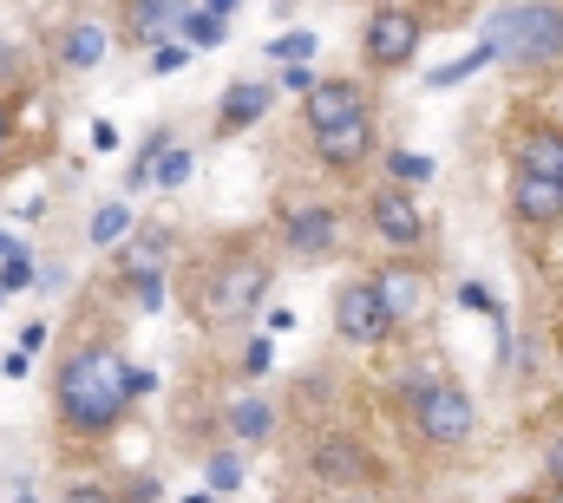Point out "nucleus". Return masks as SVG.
Listing matches in <instances>:
<instances>
[{
	"mask_svg": "<svg viewBox=\"0 0 563 503\" xmlns=\"http://www.w3.org/2000/svg\"><path fill=\"white\" fill-rule=\"evenodd\" d=\"M53 412H59V432H73V438L119 432L132 412V367L119 360V347L86 340L79 354H66L53 373Z\"/></svg>",
	"mask_w": 563,
	"mask_h": 503,
	"instance_id": "nucleus-1",
	"label": "nucleus"
},
{
	"mask_svg": "<svg viewBox=\"0 0 563 503\" xmlns=\"http://www.w3.org/2000/svg\"><path fill=\"white\" fill-rule=\"evenodd\" d=\"M485 46H492V59H505L518 72H558L563 66V0H511V7H498Z\"/></svg>",
	"mask_w": 563,
	"mask_h": 503,
	"instance_id": "nucleus-2",
	"label": "nucleus"
},
{
	"mask_svg": "<svg viewBox=\"0 0 563 503\" xmlns=\"http://www.w3.org/2000/svg\"><path fill=\"white\" fill-rule=\"evenodd\" d=\"M263 294H269V268H263L256 255H223V261L197 281V314H203L210 327H236V321H250V314L263 308Z\"/></svg>",
	"mask_w": 563,
	"mask_h": 503,
	"instance_id": "nucleus-3",
	"label": "nucleus"
},
{
	"mask_svg": "<svg viewBox=\"0 0 563 503\" xmlns=\"http://www.w3.org/2000/svg\"><path fill=\"white\" fill-rule=\"evenodd\" d=\"M420 40H426V13L420 7H407V0H380V7L367 13V26H361V59H367L374 72H407L413 53H420Z\"/></svg>",
	"mask_w": 563,
	"mask_h": 503,
	"instance_id": "nucleus-4",
	"label": "nucleus"
},
{
	"mask_svg": "<svg viewBox=\"0 0 563 503\" xmlns=\"http://www.w3.org/2000/svg\"><path fill=\"white\" fill-rule=\"evenodd\" d=\"M407 412H413V432H420L426 445H439V451L465 445L472 425H478L465 385H452V379H426V385H413V392H407Z\"/></svg>",
	"mask_w": 563,
	"mask_h": 503,
	"instance_id": "nucleus-5",
	"label": "nucleus"
},
{
	"mask_svg": "<svg viewBox=\"0 0 563 503\" xmlns=\"http://www.w3.org/2000/svg\"><path fill=\"white\" fill-rule=\"evenodd\" d=\"M394 327H400V321L387 314V301H380L374 281H347V288H334V334H341V340L374 347V340H387Z\"/></svg>",
	"mask_w": 563,
	"mask_h": 503,
	"instance_id": "nucleus-6",
	"label": "nucleus"
},
{
	"mask_svg": "<svg viewBox=\"0 0 563 503\" xmlns=\"http://www.w3.org/2000/svg\"><path fill=\"white\" fill-rule=\"evenodd\" d=\"M282 249L295 261H321V255L341 249V210L334 203H301L282 216Z\"/></svg>",
	"mask_w": 563,
	"mask_h": 503,
	"instance_id": "nucleus-7",
	"label": "nucleus"
},
{
	"mask_svg": "<svg viewBox=\"0 0 563 503\" xmlns=\"http://www.w3.org/2000/svg\"><path fill=\"white\" fill-rule=\"evenodd\" d=\"M367 223H374V236H380L387 249H420L426 243L420 203H413V190H400V183H387V190L367 197Z\"/></svg>",
	"mask_w": 563,
	"mask_h": 503,
	"instance_id": "nucleus-8",
	"label": "nucleus"
},
{
	"mask_svg": "<svg viewBox=\"0 0 563 503\" xmlns=\"http://www.w3.org/2000/svg\"><path fill=\"white\" fill-rule=\"evenodd\" d=\"M347 119H367V92H361V79H314V86L301 92V125L308 131L347 125Z\"/></svg>",
	"mask_w": 563,
	"mask_h": 503,
	"instance_id": "nucleus-9",
	"label": "nucleus"
},
{
	"mask_svg": "<svg viewBox=\"0 0 563 503\" xmlns=\"http://www.w3.org/2000/svg\"><path fill=\"white\" fill-rule=\"evenodd\" d=\"M511 216H518L525 230H558L563 223V177L511 170Z\"/></svg>",
	"mask_w": 563,
	"mask_h": 503,
	"instance_id": "nucleus-10",
	"label": "nucleus"
},
{
	"mask_svg": "<svg viewBox=\"0 0 563 503\" xmlns=\"http://www.w3.org/2000/svg\"><path fill=\"white\" fill-rule=\"evenodd\" d=\"M184 7H190V0H119V40L139 46V53H151L157 40L177 33V13H184Z\"/></svg>",
	"mask_w": 563,
	"mask_h": 503,
	"instance_id": "nucleus-11",
	"label": "nucleus"
},
{
	"mask_svg": "<svg viewBox=\"0 0 563 503\" xmlns=\"http://www.w3.org/2000/svg\"><path fill=\"white\" fill-rule=\"evenodd\" d=\"M308 471H314L321 484H341V491H354V484H367V478H374V458H367L354 438H314V451H308Z\"/></svg>",
	"mask_w": 563,
	"mask_h": 503,
	"instance_id": "nucleus-12",
	"label": "nucleus"
},
{
	"mask_svg": "<svg viewBox=\"0 0 563 503\" xmlns=\"http://www.w3.org/2000/svg\"><path fill=\"white\" fill-rule=\"evenodd\" d=\"M314 157L341 177H354L367 157H374V119H347V125H328L314 131Z\"/></svg>",
	"mask_w": 563,
	"mask_h": 503,
	"instance_id": "nucleus-13",
	"label": "nucleus"
},
{
	"mask_svg": "<svg viewBox=\"0 0 563 503\" xmlns=\"http://www.w3.org/2000/svg\"><path fill=\"white\" fill-rule=\"evenodd\" d=\"M269 105H276V86H263V79H236V86L223 92V105H217V131H223V137H236V131L256 125Z\"/></svg>",
	"mask_w": 563,
	"mask_h": 503,
	"instance_id": "nucleus-14",
	"label": "nucleus"
},
{
	"mask_svg": "<svg viewBox=\"0 0 563 503\" xmlns=\"http://www.w3.org/2000/svg\"><path fill=\"white\" fill-rule=\"evenodd\" d=\"M511 170H538V177H563V131L531 125L511 137Z\"/></svg>",
	"mask_w": 563,
	"mask_h": 503,
	"instance_id": "nucleus-15",
	"label": "nucleus"
},
{
	"mask_svg": "<svg viewBox=\"0 0 563 503\" xmlns=\"http://www.w3.org/2000/svg\"><path fill=\"white\" fill-rule=\"evenodd\" d=\"M106 46H112V33H106L99 20H79V26H66V33H59V66L92 72V66L106 59Z\"/></svg>",
	"mask_w": 563,
	"mask_h": 503,
	"instance_id": "nucleus-16",
	"label": "nucleus"
},
{
	"mask_svg": "<svg viewBox=\"0 0 563 503\" xmlns=\"http://www.w3.org/2000/svg\"><path fill=\"white\" fill-rule=\"evenodd\" d=\"M374 288H380V301H387V314H394V321L420 308V275H407V268H380V275H374Z\"/></svg>",
	"mask_w": 563,
	"mask_h": 503,
	"instance_id": "nucleus-17",
	"label": "nucleus"
},
{
	"mask_svg": "<svg viewBox=\"0 0 563 503\" xmlns=\"http://www.w3.org/2000/svg\"><path fill=\"white\" fill-rule=\"evenodd\" d=\"M132 236V203H99L92 216V249H119Z\"/></svg>",
	"mask_w": 563,
	"mask_h": 503,
	"instance_id": "nucleus-18",
	"label": "nucleus"
},
{
	"mask_svg": "<svg viewBox=\"0 0 563 503\" xmlns=\"http://www.w3.org/2000/svg\"><path fill=\"white\" fill-rule=\"evenodd\" d=\"M269 425H276L269 399H236V405H230V432H236V438L256 445V438H269Z\"/></svg>",
	"mask_w": 563,
	"mask_h": 503,
	"instance_id": "nucleus-19",
	"label": "nucleus"
},
{
	"mask_svg": "<svg viewBox=\"0 0 563 503\" xmlns=\"http://www.w3.org/2000/svg\"><path fill=\"white\" fill-rule=\"evenodd\" d=\"M125 243H132V249H125V275H144V268L164 261V230H132Z\"/></svg>",
	"mask_w": 563,
	"mask_h": 503,
	"instance_id": "nucleus-20",
	"label": "nucleus"
},
{
	"mask_svg": "<svg viewBox=\"0 0 563 503\" xmlns=\"http://www.w3.org/2000/svg\"><path fill=\"white\" fill-rule=\"evenodd\" d=\"M177 33H190V46H217V40H223V13H210V7L190 13V7H184V13H177Z\"/></svg>",
	"mask_w": 563,
	"mask_h": 503,
	"instance_id": "nucleus-21",
	"label": "nucleus"
},
{
	"mask_svg": "<svg viewBox=\"0 0 563 503\" xmlns=\"http://www.w3.org/2000/svg\"><path fill=\"white\" fill-rule=\"evenodd\" d=\"M184 177H190V150H157V164H151V183L157 190H184Z\"/></svg>",
	"mask_w": 563,
	"mask_h": 503,
	"instance_id": "nucleus-22",
	"label": "nucleus"
},
{
	"mask_svg": "<svg viewBox=\"0 0 563 503\" xmlns=\"http://www.w3.org/2000/svg\"><path fill=\"white\" fill-rule=\"evenodd\" d=\"M203 478H210V491H243V451H210Z\"/></svg>",
	"mask_w": 563,
	"mask_h": 503,
	"instance_id": "nucleus-23",
	"label": "nucleus"
},
{
	"mask_svg": "<svg viewBox=\"0 0 563 503\" xmlns=\"http://www.w3.org/2000/svg\"><path fill=\"white\" fill-rule=\"evenodd\" d=\"M170 144V131H144V144H139V164H132V177H125V190H144L151 183V164H157V150Z\"/></svg>",
	"mask_w": 563,
	"mask_h": 503,
	"instance_id": "nucleus-24",
	"label": "nucleus"
},
{
	"mask_svg": "<svg viewBox=\"0 0 563 503\" xmlns=\"http://www.w3.org/2000/svg\"><path fill=\"white\" fill-rule=\"evenodd\" d=\"M478 66H492V46H472L465 59H452V66H439V72H432V86H459V79H472Z\"/></svg>",
	"mask_w": 563,
	"mask_h": 503,
	"instance_id": "nucleus-25",
	"label": "nucleus"
},
{
	"mask_svg": "<svg viewBox=\"0 0 563 503\" xmlns=\"http://www.w3.org/2000/svg\"><path fill=\"white\" fill-rule=\"evenodd\" d=\"M26 288H33V255L13 249L7 255V268H0V294H26Z\"/></svg>",
	"mask_w": 563,
	"mask_h": 503,
	"instance_id": "nucleus-26",
	"label": "nucleus"
},
{
	"mask_svg": "<svg viewBox=\"0 0 563 503\" xmlns=\"http://www.w3.org/2000/svg\"><path fill=\"white\" fill-rule=\"evenodd\" d=\"M125 288L139 294L144 314H157V308H164V275H157V268H144V275H125Z\"/></svg>",
	"mask_w": 563,
	"mask_h": 503,
	"instance_id": "nucleus-27",
	"label": "nucleus"
},
{
	"mask_svg": "<svg viewBox=\"0 0 563 503\" xmlns=\"http://www.w3.org/2000/svg\"><path fill=\"white\" fill-rule=\"evenodd\" d=\"M387 170H394L400 183H432V164L413 157V150H387Z\"/></svg>",
	"mask_w": 563,
	"mask_h": 503,
	"instance_id": "nucleus-28",
	"label": "nucleus"
},
{
	"mask_svg": "<svg viewBox=\"0 0 563 503\" xmlns=\"http://www.w3.org/2000/svg\"><path fill=\"white\" fill-rule=\"evenodd\" d=\"M184 66H190V46H177V40L151 46V72H184Z\"/></svg>",
	"mask_w": 563,
	"mask_h": 503,
	"instance_id": "nucleus-29",
	"label": "nucleus"
},
{
	"mask_svg": "<svg viewBox=\"0 0 563 503\" xmlns=\"http://www.w3.org/2000/svg\"><path fill=\"white\" fill-rule=\"evenodd\" d=\"M269 53H276V59H308V53H314V33H282Z\"/></svg>",
	"mask_w": 563,
	"mask_h": 503,
	"instance_id": "nucleus-30",
	"label": "nucleus"
},
{
	"mask_svg": "<svg viewBox=\"0 0 563 503\" xmlns=\"http://www.w3.org/2000/svg\"><path fill=\"white\" fill-rule=\"evenodd\" d=\"M243 373H269V340H243Z\"/></svg>",
	"mask_w": 563,
	"mask_h": 503,
	"instance_id": "nucleus-31",
	"label": "nucleus"
},
{
	"mask_svg": "<svg viewBox=\"0 0 563 503\" xmlns=\"http://www.w3.org/2000/svg\"><path fill=\"white\" fill-rule=\"evenodd\" d=\"M282 86H288V92H308V86H314V72H308L301 59H288V66H282Z\"/></svg>",
	"mask_w": 563,
	"mask_h": 503,
	"instance_id": "nucleus-32",
	"label": "nucleus"
},
{
	"mask_svg": "<svg viewBox=\"0 0 563 503\" xmlns=\"http://www.w3.org/2000/svg\"><path fill=\"white\" fill-rule=\"evenodd\" d=\"M59 503H112V491H106V484H73Z\"/></svg>",
	"mask_w": 563,
	"mask_h": 503,
	"instance_id": "nucleus-33",
	"label": "nucleus"
},
{
	"mask_svg": "<svg viewBox=\"0 0 563 503\" xmlns=\"http://www.w3.org/2000/svg\"><path fill=\"white\" fill-rule=\"evenodd\" d=\"M407 7H420V13H439V20H452V13H465V0H407Z\"/></svg>",
	"mask_w": 563,
	"mask_h": 503,
	"instance_id": "nucleus-34",
	"label": "nucleus"
},
{
	"mask_svg": "<svg viewBox=\"0 0 563 503\" xmlns=\"http://www.w3.org/2000/svg\"><path fill=\"white\" fill-rule=\"evenodd\" d=\"M544 478H551V491L563 484V438L551 445V451H544Z\"/></svg>",
	"mask_w": 563,
	"mask_h": 503,
	"instance_id": "nucleus-35",
	"label": "nucleus"
},
{
	"mask_svg": "<svg viewBox=\"0 0 563 503\" xmlns=\"http://www.w3.org/2000/svg\"><path fill=\"white\" fill-rule=\"evenodd\" d=\"M26 360H33V354L20 347V354H7V360H0V373H7V379H20V373H26Z\"/></svg>",
	"mask_w": 563,
	"mask_h": 503,
	"instance_id": "nucleus-36",
	"label": "nucleus"
},
{
	"mask_svg": "<svg viewBox=\"0 0 563 503\" xmlns=\"http://www.w3.org/2000/svg\"><path fill=\"white\" fill-rule=\"evenodd\" d=\"M7 137H13V99H0V150H7Z\"/></svg>",
	"mask_w": 563,
	"mask_h": 503,
	"instance_id": "nucleus-37",
	"label": "nucleus"
},
{
	"mask_svg": "<svg viewBox=\"0 0 563 503\" xmlns=\"http://www.w3.org/2000/svg\"><path fill=\"white\" fill-rule=\"evenodd\" d=\"M13 249H26V243H13V236H7V230H0V255H13Z\"/></svg>",
	"mask_w": 563,
	"mask_h": 503,
	"instance_id": "nucleus-38",
	"label": "nucleus"
},
{
	"mask_svg": "<svg viewBox=\"0 0 563 503\" xmlns=\"http://www.w3.org/2000/svg\"><path fill=\"white\" fill-rule=\"evenodd\" d=\"M184 503H217V491H197V498H184Z\"/></svg>",
	"mask_w": 563,
	"mask_h": 503,
	"instance_id": "nucleus-39",
	"label": "nucleus"
},
{
	"mask_svg": "<svg viewBox=\"0 0 563 503\" xmlns=\"http://www.w3.org/2000/svg\"><path fill=\"white\" fill-rule=\"evenodd\" d=\"M551 503H563V484H558V498H551Z\"/></svg>",
	"mask_w": 563,
	"mask_h": 503,
	"instance_id": "nucleus-40",
	"label": "nucleus"
},
{
	"mask_svg": "<svg viewBox=\"0 0 563 503\" xmlns=\"http://www.w3.org/2000/svg\"><path fill=\"white\" fill-rule=\"evenodd\" d=\"M347 503H367V498H347Z\"/></svg>",
	"mask_w": 563,
	"mask_h": 503,
	"instance_id": "nucleus-41",
	"label": "nucleus"
},
{
	"mask_svg": "<svg viewBox=\"0 0 563 503\" xmlns=\"http://www.w3.org/2000/svg\"><path fill=\"white\" fill-rule=\"evenodd\" d=\"M112 503H125V498H112Z\"/></svg>",
	"mask_w": 563,
	"mask_h": 503,
	"instance_id": "nucleus-42",
	"label": "nucleus"
}]
</instances>
